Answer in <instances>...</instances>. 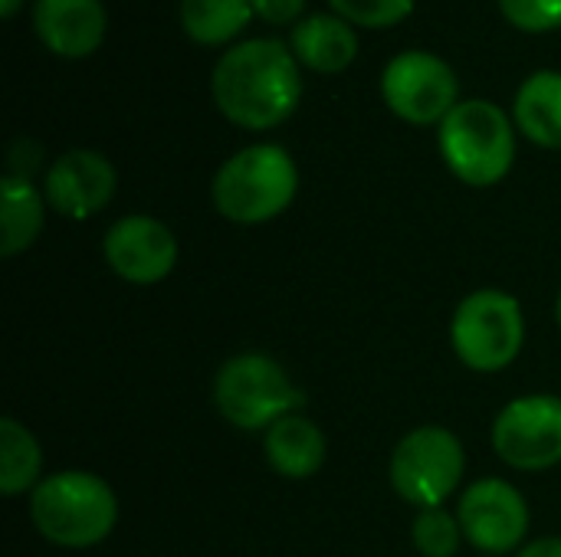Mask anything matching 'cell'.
<instances>
[{
  "label": "cell",
  "mask_w": 561,
  "mask_h": 557,
  "mask_svg": "<svg viewBox=\"0 0 561 557\" xmlns=\"http://www.w3.org/2000/svg\"><path fill=\"white\" fill-rule=\"evenodd\" d=\"M556 318H559V328H561V292H559V299H556Z\"/></svg>",
  "instance_id": "4316f807"
},
{
  "label": "cell",
  "mask_w": 561,
  "mask_h": 557,
  "mask_svg": "<svg viewBox=\"0 0 561 557\" xmlns=\"http://www.w3.org/2000/svg\"><path fill=\"white\" fill-rule=\"evenodd\" d=\"M214 404L230 427L260 433L276 420L299 414L306 407V394L276 358L243 351L220 364L214 378Z\"/></svg>",
  "instance_id": "277c9868"
},
{
  "label": "cell",
  "mask_w": 561,
  "mask_h": 557,
  "mask_svg": "<svg viewBox=\"0 0 561 557\" xmlns=\"http://www.w3.org/2000/svg\"><path fill=\"white\" fill-rule=\"evenodd\" d=\"M513 118L533 144L561 151V72H533L516 92Z\"/></svg>",
  "instance_id": "2e32d148"
},
{
  "label": "cell",
  "mask_w": 561,
  "mask_h": 557,
  "mask_svg": "<svg viewBox=\"0 0 561 557\" xmlns=\"http://www.w3.org/2000/svg\"><path fill=\"white\" fill-rule=\"evenodd\" d=\"M43 450L36 437L13 417L0 420V492L3 496H23L26 489H36L43 479Z\"/></svg>",
  "instance_id": "ac0fdd59"
},
{
  "label": "cell",
  "mask_w": 561,
  "mask_h": 557,
  "mask_svg": "<svg viewBox=\"0 0 561 557\" xmlns=\"http://www.w3.org/2000/svg\"><path fill=\"white\" fill-rule=\"evenodd\" d=\"M39 144L36 141H26V138H20L13 148H10V174H16V177H26L30 181V174L36 171V164H39Z\"/></svg>",
  "instance_id": "cb8c5ba5"
},
{
  "label": "cell",
  "mask_w": 561,
  "mask_h": 557,
  "mask_svg": "<svg viewBox=\"0 0 561 557\" xmlns=\"http://www.w3.org/2000/svg\"><path fill=\"white\" fill-rule=\"evenodd\" d=\"M30 519L49 545L79 552L112 535L118 522V499L102 476L62 469L30 492Z\"/></svg>",
  "instance_id": "7a4b0ae2"
},
{
  "label": "cell",
  "mask_w": 561,
  "mask_h": 557,
  "mask_svg": "<svg viewBox=\"0 0 561 557\" xmlns=\"http://www.w3.org/2000/svg\"><path fill=\"white\" fill-rule=\"evenodd\" d=\"M299 190V171L286 148L250 144L227 158L214 174L210 197L224 220L256 227L276 220Z\"/></svg>",
  "instance_id": "3957f363"
},
{
  "label": "cell",
  "mask_w": 561,
  "mask_h": 557,
  "mask_svg": "<svg viewBox=\"0 0 561 557\" xmlns=\"http://www.w3.org/2000/svg\"><path fill=\"white\" fill-rule=\"evenodd\" d=\"M293 56L312 72L332 76L352 66L358 53V36L339 13H312L293 26Z\"/></svg>",
  "instance_id": "9a60e30c"
},
{
  "label": "cell",
  "mask_w": 561,
  "mask_h": 557,
  "mask_svg": "<svg viewBox=\"0 0 561 557\" xmlns=\"http://www.w3.org/2000/svg\"><path fill=\"white\" fill-rule=\"evenodd\" d=\"M210 92L227 121L247 131H266L296 112L302 79L293 49L270 36L230 46L214 66Z\"/></svg>",
  "instance_id": "6da1fadb"
},
{
  "label": "cell",
  "mask_w": 561,
  "mask_h": 557,
  "mask_svg": "<svg viewBox=\"0 0 561 557\" xmlns=\"http://www.w3.org/2000/svg\"><path fill=\"white\" fill-rule=\"evenodd\" d=\"M450 345L463 368L477 374L506 371L526 345V315L503 289L470 292L450 318Z\"/></svg>",
  "instance_id": "8992f818"
},
{
  "label": "cell",
  "mask_w": 561,
  "mask_h": 557,
  "mask_svg": "<svg viewBox=\"0 0 561 557\" xmlns=\"http://www.w3.org/2000/svg\"><path fill=\"white\" fill-rule=\"evenodd\" d=\"M325 450H329L325 433L319 430V423H312L302 414H289L276 420L263 437L266 463L273 466L276 476L293 483L312 479L325 463Z\"/></svg>",
  "instance_id": "5bb4252c"
},
{
  "label": "cell",
  "mask_w": 561,
  "mask_h": 557,
  "mask_svg": "<svg viewBox=\"0 0 561 557\" xmlns=\"http://www.w3.org/2000/svg\"><path fill=\"white\" fill-rule=\"evenodd\" d=\"M516 557H561V538H536L523 545Z\"/></svg>",
  "instance_id": "d4e9b609"
},
{
  "label": "cell",
  "mask_w": 561,
  "mask_h": 557,
  "mask_svg": "<svg viewBox=\"0 0 561 557\" xmlns=\"http://www.w3.org/2000/svg\"><path fill=\"white\" fill-rule=\"evenodd\" d=\"M20 3H23V0H0V13H3V20H10V16L20 10Z\"/></svg>",
  "instance_id": "484cf974"
},
{
  "label": "cell",
  "mask_w": 561,
  "mask_h": 557,
  "mask_svg": "<svg viewBox=\"0 0 561 557\" xmlns=\"http://www.w3.org/2000/svg\"><path fill=\"white\" fill-rule=\"evenodd\" d=\"M102 253L108 269L131 286H154L178 266L174 233L148 213H128L115 220L102 240Z\"/></svg>",
  "instance_id": "8fae6325"
},
{
  "label": "cell",
  "mask_w": 561,
  "mask_h": 557,
  "mask_svg": "<svg viewBox=\"0 0 561 557\" xmlns=\"http://www.w3.org/2000/svg\"><path fill=\"white\" fill-rule=\"evenodd\" d=\"M457 92L454 69L424 49L398 53L381 76L385 105L408 125H440L457 108Z\"/></svg>",
  "instance_id": "9c48e42d"
},
{
  "label": "cell",
  "mask_w": 561,
  "mask_h": 557,
  "mask_svg": "<svg viewBox=\"0 0 561 557\" xmlns=\"http://www.w3.org/2000/svg\"><path fill=\"white\" fill-rule=\"evenodd\" d=\"M335 7V13L348 23L358 26H394L401 23L411 10L414 0H329Z\"/></svg>",
  "instance_id": "44dd1931"
},
{
  "label": "cell",
  "mask_w": 561,
  "mask_h": 557,
  "mask_svg": "<svg viewBox=\"0 0 561 557\" xmlns=\"http://www.w3.org/2000/svg\"><path fill=\"white\" fill-rule=\"evenodd\" d=\"M559 33H561V26H559Z\"/></svg>",
  "instance_id": "83f0119b"
},
{
  "label": "cell",
  "mask_w": 561,
  "mask_h": 557,
  "mask_svg": "<svg viewBox=\"0 0 561 557\" xmlns=\"http://www.w3.org/2000/svg\"><path fill=\"white\" fill-rule=\"evenodd\" d=\"M250 3H253L256 16H263L266 23H276V26L293 23L306 10V0H250Z\"/></svg>",
  "instance_id": "603a6c76"
},
{
  "label": "cell",
  "mask_w": 561,
  "mask_h": 557,
  "mask_svg": "<svg viewBox=\"0 0 561 557\" xmlns=\"http://www.w3.org/2000/svg\"><path fill=\"white\" fill-rule=\"evenodd\" d=\"M253 16L250 0H181V26L201 46L230 43Z\"/></svg>",
  "instance_id": "d6986e66"
},
{
  "label": "cell",
  "mask_w": 561,
  "mask_h": 557,
  "mask_svg": "<svg viewBox=\"0 0 561 557\" xmlns=\"http://www.w3.org/2000/svg\"><path fill=\"white\" fill-rule=\"evenodd\" d=\"M411 542L421 557H457L463 538V529L457 515H450L444 506L437 509H421L414 525H411Z\"/></svg>",
  "instance_id": "ffe728a7"
},
{
  "label": "cell",
  "mask_w": 561,
  "mask_h": 557,
  "mask_svg": "<svg viewBox=\"0 0 561 557\" xmlns=\"http://www.w3.org/2000/svg\"><path fill=\"white\" fill-rule=\"evenodd\" d=\"M115 167L105 154L89 148H72L53 161L43 181L46 204L66 220H89L108 207L115 197Z\"/></svg>",
  "instance_id": "7c38bea8"
},
{
  "label": "cell",
  "mask_w": 561,
  "mask_h": 557,
  "mask_svg": "<svg viewBox=\"0 0 561 557\" xmlns=\"http://www.w3.org/2000/svg\"><path fill=\"white\" fill-rule=\"evenodd\" d=\"M105 7L102 0H36L33 26L46 49L66 59L89 56L105 36Z\"/></svg>",
  "instance_id": "4fadbf2b"
},
{
  "label": "cell",
  "mask_w": 561,
  "mask_h": 557,
  "mask_svg": "<svg viewBox=\"0 0 561 557\" xmlns=\"http://www.w3.org/2000/svg\"><path fill=\"white\" fill-rule=\"evenodd\" d=\"M463 538L486 557L513 555L529 532V502L506 479H477L457 506Z\"/></svg>",
  "instance_id": "30bf717a"
},
{
  "label": "cell",
  "mask_w": 561,
  "mask_h": 557,
  "mask_svg": "<svg viewBox=\"0 0 561 557\" xmlns=\"http://www.w3.org/2000/svg\"><path fill=\"white\" fill-rule=\"evenodd\" d=\"M493 453L519 473H546L561 463V397L526 394L510 401L490 433Z\"/></svg>",
  "instance_id": "ba28073f"
},
{
  "label": "cell",
  "mask_w": 561,
  "mask_h": 557,
  "mask_svg": "<svg viewBox=\"0 0 561 557\" xmlns=\"http://www.w3.org/2000/svg\"><path fill=\"white\" fill-rule=\"evenodd\" d=\"M440 158L470 187L500 184L516 161V131L506 112L486 98L457 102L437 131Z\"/></svg>",
  "instance_id": "5b68a950"
},
{
  "label": "cell",
  "mask_w": 561,
  "mask_h": 557,
  "mask_svg": "<svg viewBox=\"0 0 561 557\" xmlns=\"http://www.w3.org/2000/svg\"><path fill=\"white\" fill-rule=\"evenodd\" d=\"M46 197L16 174H3L0 181V253L10 259L26 253L36 236L43 233L46 220Z\"/></svg>",
  "instance_id": "e0dca14e"
},
{
  "label": "cell",
  "mask_w": 561,
  "mask_h": 557,
  "mask_svg": "<svg viewBox=\"0 0 561 557\" xmlns=\"http://www.w3.org/2000/svg\"><path fill=\"white\" fill-rule=\"evenodd\" d=\"M503 16L526 30V33H546L561 26V0H500Z\"/></svg>",
  "instance_id": "7402d4cb"
},
{
  "label": "cell",
  "mask_w": 561,
  "mask_h": 557,
  "mask_svg": "<svg viewBox=\"0 0 561 557\" xmlns=\"http://www.w3.org/2000/svg\"><path fill=\"white\" fill-rule=\"evenodd\" d=\"M463 473H467L463 443L457 440V433L437 423H424L408 437H401L388 466L391 489L417 509L444 506L460 486Z\"/></svg>",
  "instance_id": "52a82bcc"
}]
</instances>
